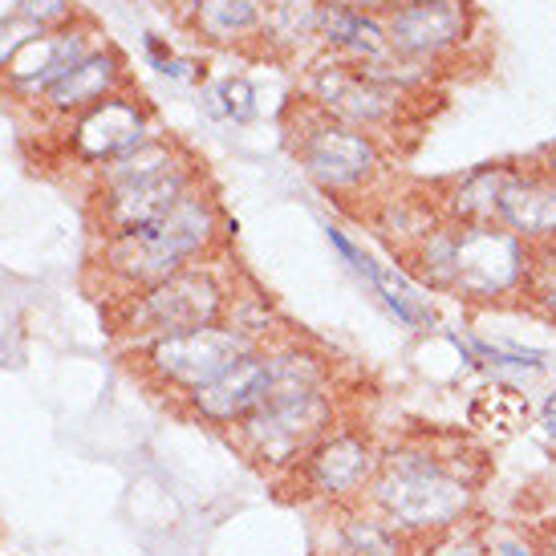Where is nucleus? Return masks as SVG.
Listing matches in <instances>:
<instances>
[{
  "label": "nucleus",
  "mask_w": 556,
  "mask_h": 556,
  "mask_svg": "<svg viewBox=\"0 0 556 556\" xmlns=\"http://www.w3.org/2000/svg\"><path fill=\"white\" fill-rule=\"evenodd\" d=\"M479 33L476 0H406L387 16V41L406 58L431 62L439 70L464 58Z\"/></svg>",
  "instance_id": "10"
},
{
  "label": "nucleus",
  "mask_w": 556,
  "mask_h": 556,
  "mask_svg": "<svg viewBox=\"0 0 556 556\" xmlns=\"http://www.w3.org/2000/svg\"><path fill=\"white\" fill-rule=\"evenodd\" d=\"M536 427H541V434L556 447V390H548L541 399V406H536Z\"/></svg>",
  "instance_id": "32"
},
{
  "label": "nucleus",
  "mask_w": 556,
  "mask_h": 556,
  "mask_svg": "<svg viewBox=\"0 0 556 556\" xmlns=\"http://www.w3.org/2000/svg\"><path fill=\"white\" fill-rule=\"evenodd\" d=\"M415 556H488L483 553V528H476V525L451 528L443 536L418 544Z\"/></svg>",
  "instance_id": "28"
},
{
  "label": "nucleus",
  "mask_w": 556,
  "mask_h": 556,
  "mask_svg": "<svg viewBox=\"0 0 556 556\" xmlns=\"http://www.w3.org/2000/svg\"><path fill=\"white\" fill-rule=\"evenodd\" d=\"M264 9H268V0H200L184 16V25L200 37L203 46H216V49L256 46L264 25Z\"/></svg>",
  "instance_id": "22"
},
{
  "label": "nucleus",
  "mask_w": 556,
  "mask_h": 556,
  "mask_svg": "<svg viewBox=\"0 0 556 556\" xmlns=\"http://www.w3.org/2000/svg\"><path fill=\"white\" fill-rule=\"evenodd\" d=\"M293 155L301 170L333 200H374L390 184V151L382 139L313 106H293Z\"/></svg>",
  "instance_id": "2"
},
{
  "label": "nucleus",
  "mask_w": 556,
  "mask_h": 556,
  "mask_svg": "<svg viewBox=\"0 0 556 556\" xmlns=\"http://www.w3.org/2000/svg\"><path fill=\"white\" fill-rule=\"evenodd\" d=\"M455 244H459V228H455L451 219H443V224L402 261V268H406L431 296L434 293L451 296V289H455Z\"/></svg>",
  "instance_id": "24"
},
{
  "label": "nucleus",
  "mask_w": 556,
  "mask_h": 556,
  "mask_svg": "<svg viewBox=\"0 0 556 556\" xmlns=\"http://www.w3.org/2000/svg\"><path fill=\"white\" fill-rule=\"evenodd\" d=\"M200 110L212 123L248 126L261 118L264 102L248 74H224V78L200 81Z\"/></svg>",
  "instance_id": "25"
},
{
  "label": "nucleus",
  "mask_w": 556,
  "mask_h": 556,
  "mask_svg": "<svg viewBox=\"0 0 556 556\" xmlns=\"http://www.w3.org/2000/svg\"><path fill=\"white\" fill-rule=\"evenodd\" d=\"M483 488V467L459 451H443L427 439L382 447V464L366 492V508L415 544L434 541L451 528L471 525Z\"/></svg>",
  "instance_id": "1"
},
{
  "label": "nucleus",
  "mask_w": 556,
  "mask_h": 556,
  "mask_svg": "<svg viewBox=\"0 0 556 556\" xmlns=\"http://www.w3.org/2000/svg\"><path fill=\"white\" fill-rule=\"evenodd\" d=\"M46 29H37L33 21H25V16L16 13V16H9L4 25H0V74L9 70V62H13L21 49L29 46L33 37H41Z\"/></svg>",
  "instance_id": "30"
},
{
  "label": "nucleus",
  "mask_w": 556,
  "mask_h": 556,
  "mask_svg": "<svg viewBox=\"0 0 556 556\" xmlns=\"http://www.w3.org/2000/svg\"><path fill=\"white\" fill-rule=\"evenodd\" d=\"M155 70L167 81H184V86H200V78H203V62H200V58H179V53H170L167 62H159Z\"/></svg>",
  "instance_id": "31"
},
{
  "label": "nucleus",
  "mask_w": 556,
  "mask_h": 556,
  "mask_svg": "<svg viewBox=\"0 0 556 556\" xmlns=\"http://www.w3.org/2000/svg\"><path fill=\"white\" fill-rule=\"evenodd\" d=\"M415 548L418 544L410 536H402L378 511L357 504V508L338 511L329 556H415Z\"/></svg>",
  "instance_id": "23"
},
{
  "label": "nucleus",
  "mask_w": 556,
  "mask_h": 556,
  "mask_svg": "<svg viewBox=\"0 0 556 556\" xmlns=\"http://www.w3.org/2000/svg\"><path fill=\"white\" fill-rule=\"evenodd\" d=\"M329 236V244L338 252L341 261L350 264V273L357 280H366L378 301L387 305V313L402 329H410V333H439V309H434L431 293L418 285L402 264H382L378 256H370L366 248L350 240V236L341 232V228H325Z\"/></svg>",
  "instance_id": "13"
},
{
  "label": "nucleus",
  "mask_w": 556,
  "mask_h": 556,
  "mask_svg": "<svg viewBox=\"0 0 556 556\" xmlns=\"http://www.w3.org/2000/svg\"><path fill=\"white\" fill-rule=\"evenodd\" d=\"M455 228H459V244H455L451 296L476 309L525 301L532 268H536V248H528L520 236H511L500 224H455Z\"/></svg>",
  "instance_id": "7"
},
{
  "label": "nucleus",
  "mask_w": 556,
  "mask_h": 556,
  "mask_svg": "<svg viewBox=\"0 0 556 556\" xmlns=\"http://www.w3.org/2000/svg\"><path fill=\"white\" fill-rule=\"evenodd\" d=\"M305 98L313 106H321L325 114H333L338 123H350L357 130H366L374 139L387 142L390 135L399 139L410 123L422 118V98H406V93L390 90L382 81L366 78L354 62H341L333 53H321L305 65Z\"/></svg>",
  "instance_id": "6"
},
{
  "label": "nucleus",
  "mask_w": 556,
  "mask_h": 556,
  "mask_svg": "<svg viewBox=\"0 0 556 556\" xmlns=\"http://www.w3.org/2000/svg\"><path fill=\"white\" fill-rule=\"evenodd\" d=\"M123 90H130L126 58L114 46H102L93 49L90 58H81L37 106L46 110L49 118H58V123H74L78 114H86V110H93L98 102H106V98Z\"/></svg>",
  "instance_id": "18"
},
{
  "label": "nucleus",
  "mask_w": 556,
  "mask_h": 556,
  "mask_svg": "<svg viewBox=\"0 0 556 556\" xmlns=\"http://www.w3.org/2000/svg\"><path fill=\"white\" fill-rule=\"evenodd\" d=\"M16 13L33 21L37 29H65V25H74L78 21V4L74 0H21V9Z\"/></svg>",
  "instance_id": "29"
},
{
  "label": "nucleus",
  "mask_w": 556,
  "mask_h": 556,
  "mask_svg": "<svg viewBox=\"0 0 556 556\" xmlns=\"http://www.w3.org/2000/svg\"><path fill=\"white\" fill-rule=\"evenodd\" d=\"M447 341L464 354L467 366H483L492 374H544L548 370V354L544 350H525V345H508V341H483L467 338V345H459V338Z\"/></svg>",
  "instance_id": "26"
},
{
  "label": "nucleus",
  "mask_w": 556,
  "mask_h": 556,
  "mask_svg": "<svg viewBox=\"0 0 556 556\" xmlns=\"http://www.w3.org/2000/svg\"><path fill=\"white\" fill-rule=\"evenodd\" d=\"M203 184V163L187 151L179 163L163 170H147L123 184H106L90 191V216L98 236H123L155 228L175 203L184 200L191 187Z\"/></svg>",
  "instance_id": "9"
},
{
  "label": "nucleus",
  "mask_w": 556,
  "mask_h": 556,
  "mask_svg": "<svg viewBox=\"0 0 556 556\" xmlns=\"http://www.w3.org/2000/svg\"><path fill=\"white\" fill-rule=\"evenodd\" d=\"M483 553L488 556H544V536L520 525L483 528Z\"/></svg>",
  "instance_id": "27"
},
{
  "label": "nucleus",
  "mask_w": 556,
  "mask_h": 556,
  "mask_svg": "<svg viewBox=\"0 0 556 556\" xmlns=\"http://www.w3.org/2000/svg\"><path fill=\"white\" fill-rule=\"evenodd\" d=\"M495 224L508 228L511 236H520L536 252L556 248V184L536 159L508 167L500 207H495Z\"/></svg>",
  "instance_id": "16"
},
{
  "label": "nucleus",
  "mask_w": 556,
  "mask_h": 556,
  "mask_svg": "<svg viewBox=\"0 0 556 556\" xmlns=\"http://www.w3.org/2000/svg\"><path fill=\"white\" fill-rule=\"evenodd\" d=\"M553 536H556V532H553Z\"/></svg>",
  "instance_id": "37"
},
{
  "label": "nucleus",
  "mask_w": 556,
  "mask_h": 556,
  "mask_svg": "<svg viewBox=\"0 0 556 556\" xmlns=\"http://www.w3.org/2000/svg\"><path fill=\"white\" fill-rule=\"evenodd\" d=\"M321 53H333L341 62H374L390 49L387 21L370 13H357L345 0H325L321 4Z\"/></svg>",
  "instance_id": "21"
},
{
  "label": "nucleus",
  "mask_w": 556,
  "mask_h": 556,
  "mask_svg": "<svg viewBox=\"0 0 556 556\" xmlns=\"http://www.w3.org/2000/svg\"><path fill=\"white\" fill-rule=\"evenodd\" d=\"M321 4L325 0H268L256 49L277 62H313L321 58Z\"/></svg>",
  "instance_id": "19"
},
{
  "label": "nucleus",
  "mask_w": 556,
  "mask_h": 556,
  "mask_svg": "<svg viewBox=\"0 0 556 556\" xmlns=\"http://www.w3.org/2000/svg\"><path fill=\"white\" fill-rule=\"evenodd\" d=\"M544 556H556V536H544Z\"/></svg>",
  "instance_id": "36"
},
{
  "label": "nucleus",
  "mask_w": 556,
  "mask_h": 556,
  "mask_svg": "<svg viewBox=\"0 0 556 556\" xmlns=\"http://www.w3.org/2000/svg\"><path fill=\"white\" fill-rule=\"evenodd\" d=\"M345 4L357 9V13H370V16H382V21H387V16L394 13V9H402L406 0H345Z\"/></svg>",
  "instance_id": "33"
},
{
  "label": "nucleus",
  "mask_w": 556,
  "mask_h": 556,
  "mask_svg": "<svg viewBox=\"0 0 556 556\" xmlns=\"http://www.w3.org/2000/svg\"><path fill=\"white\" fill-rule=\"evenodd\" d=\"M170 4H175V13H179V16H187L195 4H200V0H170Z\"/></svg>",
  "instance_id": "35"
},
{
  "label": "nucleus",
  "mask_w": 556,
  "mask_h": 556,
  "mask_svg": "<svg viewBox=\"0 0 556 556\" xmlns=\"http://www.w3.org/2000/svg\"><path fill=\"white\" fill-rule=\"evenodd\" d=\"M325 556H329V553H325Z\"/></svg>",
  "instance_id": "38"
},
{
  "label": "nucleus",
  "mask_w": 556,
  "mask_h": 556,
  "mask_svg": "<svg viewBox=\"0 0 556 556\" xmlns=\"http://www.w3.org/2000/svg\"><path fill=\"white\" fill-rule=\"evenodd\" d=\"M378 464H382L378 439L366 427L338 422L285 479L293 483L296 500H313L329 511H345L366 504Z\"/></svg>",
  "instance_id": "8"
},
{
  "label": "nucleus",
  "mask_w": 556,
  "mask_h": 556,
  "mask_svg": "<svg viewBox=\"0 0 556 556\" xmlns=\"http://www.w3.org/2000/svg\"><path fill=\"white\" fill-rule=\"evenodd\" d=\"M252 350H261V345L228 321H219L191 329V333H170V338L130 345L126 357H130V370L139 374L147 387L184 402L195 390L212 387L219 374H228Z\"/></svg>",
  "instance_id": "5"
},
{
  "label": "nucleus",
  "mask_w": 556,
  "mask_h": 556,
  "mask_svg": "<svg viewBox=\"0 0 556 556\" xmlns=\"http://www.w3.org/2000/svg\"><path fill=\"white\" fill-rule=\"evenodd\" d=\"M508 167L511 163H479V167H467L464 175H451L443 184H434L443 219H451V224H495Z\"/></svg>",
  "instance_id": "20"
},
{
  "label": "nucleus",
  "mask_w": 556,
  "mask_h": 556,
  "mask_svg": "<svg viewBox=\"0 0 556 556\" xmlns=\"http://www.w3.org/2000/svg\"><path fill=\"white\" fill-rule=\"evenodd\" d=\"M110 46L106 33H98L93 21H74V25H65V29H49L41 37H33L29 46L16 53L9 70L0 74L4 78V90L16 93V98H25V102H41L58 81L81 62V58H90L93 49Z\"/></svg>",
  "instance_id": "12"
},
{
  "label": "nucleus",
  "mask_w": 556,
  "mask_h": 556,
  "mask_svg": "<svg viewBox=\"0 0 556 556\" xmlns=\"http://www.w3.org/2000/svg\"><path fill=\"white\" fill-rule=\"evenodd\" d=\"M232 296L236 285L219 268V261H203L159 280L151 289L110 301V329L114 338L130 345L170 338V333H191V329L224 321Z\"/></svg>",
  "instance_id": "3"
},
{
  "label": "nucleus",
  "mask_w": 556,
  "mask_h": 556,
  "mask_svg": "<svg viewBox=\"0 0 556 556\" xmlns=\"http://www.w3.org/2000/svg\"><path fill=\"white\" fill-rule=\"evenodd\" d=\"M93 268L110 285V301H118V296H130L139 289L159 285V280L175 277V273H184L191 264L179 261L175 248L155 228H142V232L102 236L98 252H93Z\"/></svg>",
  "instance_id": "15"
},
{
  "label": "nucleus",
  "mask_w": 556,
  "mask_h": 556,
  "mask_svg": "<svg viewBox=\"0 0 556 556\" xmlns=\"http://www.w3.org/2000/svg\"><path fill=\"white\" fill-rule=\"evenodd\" d=\"M155 135H163V130L155 126L151 110L142 106L130 90H123L70 123L65 151H70V159H74L78 167L102 170L106 163L130 155L135 147H142V142L155 139Z\"/></svg>",
  "instance_id": "11"
},
{
  "label": "nucleus",
  "mask_w": 556,
  "mask_h": 556,
  "mask_svg": "<svg viewBox=\"0 0 556 556\" xmlns=\"http://www.w3.org/2000/svg\"><path fill=\"white\" fill-rule=\"evenodd\" d=\"M338 422V387H273L268 399L232 431V443L252 467L285 479Z\"/></svg>",
  "instance_id": "4"
},
{
  "label": "nucleus",
  "mask_w": 556,
  "mask_h": 556,
  "mask_svg": "<svg viewBox=\"0 0 556 556\" xmlns=\"http://www.w3.org/2000/svg\"><path fill=\"white\" fill-rule=\"evenodd\" d=\"M268 390H273V357H268V345H261L240 357L228 374H219L212 387L195 390L191 399L179 402V410L200 427L232 434L268 399Z\"/></svg>",
  "instance_id": "14"
},
{
  "label": "nucleus",
  "mask_w": 556,
  "mask_h": 556,
  "mask_svg": "<svg viewBox=\"0 0 556 556\" xmlns=\"http://www.w3.org/2000/svg\"><path fill=\"white\" fill-rule=\"evenodd\" d=\"M366 224H370L378 240L406 261L427 236L443 224V207H439V195L434 187L422 184H387L366 207Z\"/></svg>",
  "instance_id": "17"
},
{
  "label": "nucleus",
  "mask_w": 556,
  "mask_h": 556,
  "mask_svg": "<svg viewBox=\"0 0 556 556\" xmlns=\"http://www.w3.org/2000/svg\"><path fill=\"white\" fill-rule=\"evenodd\" d=\"M536 163H541L548 175H553V184H556V142H548V147H541V155H536Z\"/></svg>",
  "instance_id": "34"
}]
</instances>
